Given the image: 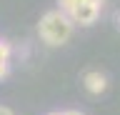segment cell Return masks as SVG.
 Listing matches in <instances>:
<instances>
[{
  "mask_svg": "<svg viewBox=\"0 0 120 115\" xmlns=\"http://www.w3.org/2000/svg\"><path fill=\"white\" fill-rule=\"evenodd\" d=\"M73 28H75V23L70 20V15H68L65 10L55 8V10H48L40 18L38 35H40V40H43L45 45L58 48V45H65L68 40L73 38Z\"/></svg>",
  "mask_w": 120,
  "mask_h": 115,
  "instance_id": "cell-1",
  "label": "cell"
},
{
  "mask_svg": "<svg viewBox=\"0 0 120 115\" xmlns=\"http://www.w3.org/2000/svg\"><path fill=\"white\" fill-rule=\"evenodd\" d=\"M100 10H103V5H98V3H90V0H85V3H80V5H75L73 10H68V15H70V20H73L75 25L90 28V25H93L98 18H100Z\"/></svg>",
  "mask_w": 120,
  "mask_h": 115,
  "instance_id": "cell-2",
  "label": "cell"
},
{
  "mask_svg": "<svg viewBox=\"0 0 120 115\" xmlns=\"http://www.w3.org/2000/svg\"><path fill=\"white\" fill-rule=\"evenodd\" d=\"M82 85L90 95H100L108 90V75L103 70H85L82 73Z\"/></svg>",
  "mask_w": 120,
  "mask_h": 115,
  "instance_id": "cell-3",
  "label": "cell"
},
{
  "mask_svg": "<svg viewBox=\"0 0 120 115\" xmlns=\"http://www.w3.org/2000/svg\"><path fill=\"white\" fill-rule=\"evenodd\" d=\"M10 55H13V45L8 40H0V78L10 73Z\"/></svg>",
  "mask_w": 120,
  "mask_h": 115,
  "instance_id": "cell-4",
  "label": "cell"
},
{
  "mask_svg": "<svg viewBox=\"0 0 120 115\" xmlns=\"http://www.w3.org/2000/svg\"><path fill=\"white\" fill-rule=\"evenodd\" d=\"M80 3H85V0H58V8L68 13V10H73L75 5H80Z\"/></svg>",
  "mask_w": 120,
  "mask_h": 115,
  "instance_id": "cell-5",
  "label": "cell"
},
{
  "mask_svg": "<svg viewBox=\"0 0 120 115\" xmlns=\"http://www.w3.org/2000/svg\"><path fill=\"white\" fill-rule=\"evenodd\" d=\"M112 25H115V30H120V10L112 15Z\"/></svg>",
  "mask_w": 120,
  "mask_h": 115,
  "instance_id": "cell-6",
  "label": "cell"
},
{
  "mask_svg": "<svg viewBox=\"0 0 120 115\" xmlns=\"http://www.w3.org/2000/svg\"><path fill=\"white\" fill-rule=\"evenodd\" d=\"M0 115H15V113H13L8 105H0Z\"/></svg>",
  "mask_w": 120,
  "mask_h": 115,
  "instance_id": "cell-7",
  "label": "cell"
},
{
  "mask_svg": "<svg viewBox=\"0 0 120 115\" xmlns=\"http://www.w3.org/2000/svg\"><path fill=\"white\" fill-rule=\"evenodd\" d=\"M63 115H82L80 110H63Z\"/></svg>",
  "mask_w": 120,
  "mask_h": 115,
  "instance_id": "cell-8",
  "label": "cell"
},
{
  "mask_svg": "<svg viewBox=\"0 0 120 115\" xmlns=\"http://www.w3.org/2000/svg\"><path fill=\"white\" fill-rule=\"evenodd\" d=\"M90 3H98V5H105V0H90Z\"/></svg>",
  "mask_w": 120,
  "mask_h": 115,
  "instance_id": "cell-9",
  "label": "cell"
},
{
  "mask_svg": "<svg viewBox=\"0 0 120 115\" xmlns=\"http://www.w3.org/2000/svg\"><path fill=\"white\" fill-rule=\"evenodd\" d=\"M48 115H63V113H48Z\"/></svg>",
  "mask_w": 120,
  "mask_h": 115,
  "instance_id": "cell-10",
  "label": "cell"
}]
</instances>
